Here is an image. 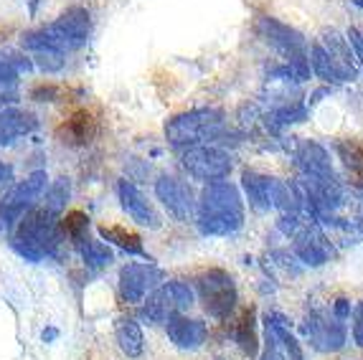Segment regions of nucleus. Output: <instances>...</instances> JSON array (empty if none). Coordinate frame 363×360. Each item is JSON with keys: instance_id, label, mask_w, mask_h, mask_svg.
I'll use <instances>...</instances> for the list:
<instances>
[{"instance_id": "10", "label": "nucleus", "mask_w": 363, "mask_h": 360, "mask_svg": "<svg viewBox=\"0 0 363 360\" xmlns=\"http://www.w3.org/2000/svg\"><path fill=\"white\" fill-rule=\"evenodd\" d=\"M155 198L163 203V208L178 223L194 221L196 216V198L194 191L183 183V180L173 178V175H160L155 180Z\"/></svg>"}, {"instance_id": "18", "label": "nucleus", "mask_w": 363, "mask_h": 360, "mask_svg": "<svg viewBox=\"0 0 363 360\" xmlns=\"http://www.w3.org/2000/svg\"><path fill=\"white\" fill-rule=\"evenodd\" d=\"M242 186L247 191V198L252 203V208L257 210H269L274 208V188H277V180L259 175L255 170H247L242 175Z\"/></svg>"}, {"instance_id": "23", "label": "nucleus", "mask_w": 363, "mask_h": 360, "mask_svg": "<svg viewBox=\"0 0 363 360\" xmlns=\"http://www.w3.org/2000/svg\"><path fill=\"white\" fill-rule=\"evenodd\" d=\"M43 196H46V198H43L41 208H46L51 216L59 218L61 213H67V206H69V201H72V180H69L67 175L51 180Z\"/></svg>"}, {"instance_id": "27", "label": "nucleus", "mask_w": 363, "mask_h": 360, "mask_svg": "<svg viewBox=\"0 0 363 360\" xmlns=\"http://www.w3.org/2000/svg\"><path fill=\"white\" fill-rule=\"evenodd\" d=\"M335 152L348 168V173L356 178L358 186H363V145L356 140H338L335 142Z\"/></svg>"}, {"instance_id": "17", "label": "nucleus", "mask_w": 363, "mask_h": 360, "mask_svg": "<svg viewBox=\"0 0 363 360\" xmlns=\"http://www.w3.org/2000/svg\"><path fill=\"white\" fill-rule=\"evenodd\" d=\"M115 340L120 353L130 360H138L140 355L145 353V335H143V327H140V322L135 317L115 320Z\"/></svg>"}, {"instance_id": "21", "label": "nucleus", "mask_w": 363, "mask_h": 360, "mask_svg": "<svg viewBox=\"0 0 363 360\" xmlns=\"http://www.w3.org/2000/svg\"><path fill=\"white\" fill-rule=\"evenodd\" d=\"M97 133V125H94V117H91L86 109H79L64 122L61 127V135H64V142L74 145V147H82V145H89L91 137Z\"/></svg>"}, {"instance_id": "1", "label": "nucleus", "mask_w": 363, "mask_h": 360, "mask_svg": "<svg viewBox=\"0 0 363 360\" xmlns=\"http://www.w3.org/2000/svg\"><path fill=\"white\" fill-rule=\"evenodd\" d=\"M196 226L203 236H229L244 226L242 196L229 180H211L196 201Z\"/></svg>"}, {"instance_id": "22", "label": "nucleus", "mask_w": 363, "mask_h": 360, "mask_svg": "<svg viewBox=\"0 0 363 360\" xmlns=\"http://www.w3.org/2000/svg\"><path fill=\"white\" fill-rule=\"evenodd\" d=\"M234 340H236V345L242 348L244 355L257 358V353H259V337H257V320H255V310H252V307L244 310L242 317L236 320Z\"/></svg>"}, {"instance_id": "33", "label": "nucleus", "mask_w": 363, "mask_h": 360, "mask_svg": "<svg viewBox=\"0 0 363 360\" xmlns=\"http://www.w3.org/2000/svg\"><path fill=\"white\" fill-rule=\"evenodd\" d=\"M267 340L269 342H267V350H264V355H262V360H285L282 358V353H279L282 345H279V340L269 330H267Z\"/></svg>"}, {"instance_id": "29", "label": "nucleus", "mask_w": 363, "mask_h": 360, "mask_svg": "<svg viewBox=\"0 0 363 360\" xmlns=\"http://www.w3.org/2000/svg\"><path fill=\"white\" fill-rule=\"evenodd\" d=\"M30 61H33V69H41L43 74H56L64 69L67 56L59 54V51H36L30 56Z\"/></svg>"}, {"instance_id": "35", "label": "nucleus", "mask_w": 363, "mask_h": 360, "mask_svg": "<svg viewBox=\"0 0 363 360\" xmlns=\"http://www.w3.org/2000/svg\"><path fill=\"white\" fill-rule=\"evenodd\" d=\"M333 315L343 322V320H348V315H351V302L345 300V297H338V300L333 302Z\"/></svg>"}, {"instance_id": "6", "label": "nucleus", "mask_w": 363, "mask_h": 360, "mask_svg": "<svg viewBox=\"0 0 363 360\" xmlns=\"http://www.w3.org/2000/svg\"><path fill=\"white\" fill-rule=\"evenodd\" d=\"M196 289H199L203 313L213 320H226L234 313L239 292H236L234 276L224 269H206L196 276Z\"/></svg>"}, {"instance_id": "16", "label": "nucleus", "mask_w": 363, "mask_h": 360, "mask_svg": "<svg viewBox=\"0 0 363 360\" xmlns=\"http://www.w3.org/2000/svg\"><path fill=\"white\" fill-rule=\"evenodd\" d=\"M38 127L36 114L26 112V109H0V147H11L16 145V140L30 135Z\"/></svg>"}, {"instance_id": "24", "label": "nucleus", "mask_w": 363, "mask_h": 360, "mask_svg": "<svg viewBox=\"0 0 363 360\" xmlns=\"http://www.w3.org/2000/svg\"><path fill=\"white\" fill-rule=\"evenodd\" d=\"M59 234L61 241H69V244L79 247L89 236V216L84 210H69V213L59 216Z\"/></svg>"}, {"instance_id": "30", "label": "nucleus", "mask_w": 363, "mask_h": 360, "mask_svg": "<svg viewBox=\"0 0 363 360\" xmlns=\"http://www.w3.org/2000/svg\"><path fill=\"white\" fill-rule=\"evenodd\" d=\"M18 69L13 67L11 59H0V94H13L18 86Z\"/></svg>"}, {"instance_id": "31", "label": "nucleus", "mask_w": 363, "mask_h": 360, "mask_svg": "<svg viewBox=\"0 0 363 360\" xmlns=\"http://www.w3.org/2000/svg\"><path fill=\"white\" fill-rule=\"evenodd\" d=\"M56 96H59V86L46 84V81H41V84H36L30 89V99L33 102H54Z\"/></svg>"}, {"instance_id": "38", "label": "nucleus", "mask_w": 363, "mask_h": 360, "mask_svg": "<svg viewBox=\"0 0 363 360\" xmlns=\"http://www.w3.org/2000/svg\"><path fill=\"white\" fill-rule=\"evenodd\" d=\"M353 6H358V8H363V0H351Z\"/></svg>"}, {"instance_id": "3", "label": "nucleus", "mask_w": 363, "mask_h": 360, "mask_svg": "<svg viewBox=\"0 0 363 360\" xmlns=\"http://www.w3.org/2000/svg\"><path fill=\"white\" fill-rule=\"evenodd\" d=\"M61 244L59 218L51 216L41 206H33L16 221V234L11 236V249L26 261H43L46 257H54Z\"/></svg>"}, {"instance_id": "32", "label": "nucleus", "mask_w": 363, "mask_h": 360, "mask_svg": "<svg viewBox=\"0 0 363 360\" xmlns=\"http://www.w3.org/2000/svg\"><path fill=\"white\" fill-rule=\"evenodd\" d=\"M353 342L363 348V302H358L356 313H353Z\"/></svg>"}, {"instance_id": "11", "label": "nucleus", "mask_w": 363, "mask_h": 360, "mask_svg": "<svg viewBox=\"0 0 363 360\" xmlns=\"http://www.w3.org/2000/svg\"><path fill=\"white\" fill-rule=\"evenodd\" d=\"M305 332H308L310 345L320 353H335L345 345V325L335 315L310 313Z\"/></svg>"}, {"instance_id": "7", "label": "nucleus", "mask_w": 363, "mask_h": 360, "mask_svg": "<svg viewBox=\"0 0 363 360\" xmlns=\"http://www.w3.org/2000/svg\"><path fill=\"white\" fill-rule=\"evenodd\" d=\"M46 186H49L46 170H33L28 178L18 180L16 186H11V191L0 198V226L6 228L16 226V221L23 216L26 210H30L43 198Z\"/></svg>"}, {"instance_id": "13", "label": "nucleus", "mask_w": 363, "mask_h": 360, "mask_svg": "<svg viewBox=\"0 0 363 360\" xmlns=\"http://www.w3.org/2000/svg\"><path fill=\"white\" fill-rule=\"evenodd\" d=\"M117 198H120L122 210H125L135 223L147 226V228H160V216H157V210L152 208V203L143 196V191L135 186L133 180L122 178L120 183H117Z\"/></svg>"}, {"instance_id": "5", "label": "nucleus", "mask_w": 363, "mask_h": 360, "mask_svg": "<svg viewBox=\"0 0 363 360\" xmlns=\"http://www.w3.org/2000/svg\"><path fill=\"white\" fill-rule=\"evenodd\" d=\"M259 36L264 38L274 51L287 59V69L297 81H305L310 77V64H308V51H305V41L303 36L297 33L295 28H290L287 23L277 18H259L257 23Z\"/></svg>"}, {"instance_id": "12", "label": "nucleus", "mask_w": 363, "mask_h": 360, "mask_svg": "<svg viewBox=\"0 0 363 360\" xmlns=\"http://www.w3.org/2000/svg\"><path fill=\"white\" fill-rule=\"evenodd\" d=\"M165 335L178 350L194 353V350L203 348V342L208 337V327L203 320H194L188 315H170L165 320Z\"/></svg>"}, {"instance_id": "19", "label": "nucleus", "mask_w": 363, "mask_h": 360, "mask_svg": "<svg viewBox=\"0 0 363 360\" xmlns=\"http://www.w3.org/2000/svg\"><path fill=\"white\" fill-rule=\"evenodd\" d=\"M297 165L303 168V173L308 178H333V168H330V157H328L325 147H320L318 142H305L300 150H297Z\"/></svg>"}, {"instance_id": "9", "label": "nucleus", "mask_w": 363, "mask_h": 360, "mask_svg": "<svg viewBox=\"0 0 363 360\" xmlns=\"http://www.w3.org/2000/svg\"><path fill=\"white\" fill-rule=\"evenodd\" d=\"M163 279V271L155 269V266L147 261V264H135V261H128V264L120 269V297L125 305L130 307H140L143 300L152 289H157V282Z\"/></svg>"}, {"instance_id": "4", "label": "nucleus", "mask_w": 363, "mask_h": 360, "mask_svg": "<svg viewBox=\"0 0 363 360\" xmlns=\"http://www.w3.org/2000/svg\"><path fill=\"white\" fill-rule=\"evenodd\" d=\"M221 133H224V112L208 107L176 114L165 125V140L173 150H188V147L208 145L221 137Z\"/></svg>"}, {"instance_id": "34", "label": "nucleus", "mask_w": 363, "mask_h": 360, "mask_svg": "<svg viewBox=\"0 0 363 360\" xmlns=\"http://www.w3.org/2000/svg\"><path fill=\"white\" fill-rule=\"evenodd\" d=\"M348 43L353 46V56L361 61V67H363V33L361 30H356V28L348 30Z\"/></svg>"}, {"instance_id": "25", "label": "nucleus", "mask_w": 363, "mask_h": 360, "mask_svg": "<svg viewBox=\"0 0 363 360\" xmlns=\"http://www.w3.org/2000/svg\"><path fill=\"white\" fill-rule=\"evenodd\" d=\"M170 315H176V313H173V307H170L168 297H165V292L160 287L152 289L145 300H143V305H140V317L150 325H165V320H168Z\"/></svg>"}, {"instance_id": "36", "label": "nucleus", "mask_w": 363, "mask_h": 360, "mask_svg": "<svg viewBox=\"0 0 363 360\" xmlns=\"http://www.w3.org/2000/svg\"><path fill=\"white\" fill-rule=\"evenodd\" d=\"M11 180H13V165L0 160V186H8Z\"/></svg>"}, {"instance_id": "39", "label": "nucleus", "mask_w": 363, "mask_h": 360, "mask_svg": "<svg viewBox=\"0 0 363 360\" xmlns=\"http://www.w3.org/2000/svg\"><path fill=\"white\" fill-rule=\"evenodd\" d=\"M0 228H3V226H0Z\"/></svg>"}, {"instance_id": "14", "label": "nucleus", "mask_w": 363, "mask_h": 360, "mask_svg": "<svg viewBox=\"0 0 363 360\" xmlns=\"http://www.w3.org/2000/svg\"><path fill=\"white\" fill-rule=\"evenodd\" d=\"M318 43H320L323 51H325L328 61H330V67H333L340 84H343V81H356L358 69H356V61H353L356 56H353L348 38L340 36L338 30H328Z\"/></svg>"}, {"instance_id": "8", "label": "nucleus", "mask_w": 363, "mask_h": 360, "mask_svg": "<svg viewBox=\"0 0 363 360\" xmlns=\"http://www.w3.org/2000/svg\"><path fill=\"white\" fill-rule=\"evenodd\" d=\"M181 165L191 178L196 180H224L231 173V157L221 147L213 145H199V147H188L181 150Z\"/></svg>"}, {"instance_id": "37", "label": "nucleus", "mask_w": 363, "mask_h": 360, "mask_svg": "<svg viewBox=\"0 0 363 360\" xmlns=\"http://www.w3.org/2000/svg\"><path fill=\"white\" fill-rule=\"evenodd\" d=\"M56 337H59V330H56V327H46V330L41 332V340L43 342H54Z\"/></svg>"}, {"instance_id": "28", "label": "nucleus", "mask_w": 363, "mask_h": 360, "mask_svg": "<svg viewBox=\"0 0 363 360\" xmlns=\"http://www.w3.org/2000/svg\"><path fill=\"white\" fill-rule=\"evenodd\" d=\"M165 292V297H168L170 307H173V313L176 315H183L188 313L191 307H194V289H191V284L188 282H181V279H170V282H165L163 287H160Z\"/></svg>"}, {"instance_id": "15", "label": "nucleus", "mask_w": 363, "mask_h": 360, "mask_svg": "<svg viewBox=\"0 0 363 360\" xmlns=\"http://www.w3.org/2000/svg\"><path fill=\"white\" fill-rule=\"evenodd\" d=\"M295 254L305 264L320 266L333 257V249H330V241H328L318 228L305 226L303 231L295 236Z\"/></svg>"}, {"instance_id": "20", "label": "nucleus", "mask_w": 363, "mask_h": 360, "mask_svg": "<svg viewBox=\"0 0 363 360\" xmlns=\"http://www.w3.org/2000/svg\"><path fill=\"white\" fill-rule=\"evenodd\" d=\"M99 236H102V241H107V244L120 247L122 252L130 254V257H143V259H147V261H152L150 254H147L145 247H143V239L135 234L133 228L120 226V223H112V226L102 223V226H99Z\"/></svg>"}, {"instance_id": "2", "label": "nucleus", "mask_w": 363, "mask_h": 360, "mask_svg": "<svg viewBox=\"0 0 363 360\" xmlns=\"http://www.w3.org/2000/svg\"><path fill=\"white\" fill-rule=\"evenodd\" d=\"M89 36H91L89 11L82 6H72L61 13L54 23L23 33L21 46H23V51H30V54H36V51H59V54L67 56L69 51L84 48Z\"/></svg>"}, {"instance_id": "26", "label": "nucleus", "mask_w": 363, "mask_h": 360, "mask_svg": "<svg viewBox=\"0 0 363 360\" xmlns=\"http://www.w3.org/2000/svg\"><path fill=\"white\" fill-rule=\"evenodd\" d=\"M77 249H79V254H82V261H84L89 269H107V266L115 261L112 249H109L104 241L89 239V236H86Z\"/></svg>"}]
</instances>
